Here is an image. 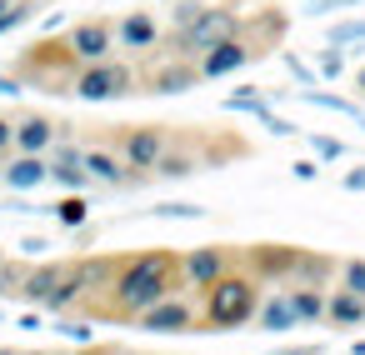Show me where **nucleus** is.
Masks as SVG:
<instances>
[{"label": "nucleus", "instance_id": "1", "mask_svg": "<svg viewBox=\"0 0 365 355\" xmlns=\"http://www.w3.org/2000/svg\"><path fill=\"white\" fill-rule=\"evenodd\" d=\"M170 275H175V260L170 255H140V260H130L125 270H120V280H115V300H110V310L115 315H130V320H140L150 305H160L165 295H170Z\"/></svg>", "mask_w": 365, "mask_h": 355}, {"label": "nucleus", "instance_id": "2", "mask_svg": "<svg viewBox=\"0 0 365 355\" xmlns=\"http://www.w3.org/2000/svg\"><path fill=\"white\" fill-rule=\"evenodd\" d=\"M255 280H245V275H220L210 290H205V320L215 325V330H230V325H245L250 315H255Z\"/></svg>", "mask_w": 365, "mask_h": 355}, {"label": "nucleus", "instance_id": "3", "mask_svg": "<svg viewBox=\"0 0 365 355\" xmlns=\"http://www.w3.org/2000/svg\"><path fill=\"white\" fill-rule=\"evenodd\" d=\"M235 36V11H200L185 31H180V46L185 51H210V46H220V41H230Z\"/></svg>", "mask_w": 365, "mask_h": 355}, {"label": "nucleus", "instance_id": "4", "mask_svg": "<svg viewBox=\"0 0 365 355\" xmlns=\"http://www.w3.org/2000/svg\"><path fill=\"white\" fill-rule=\"evenodd\" d=\"M125 91H130V71L125 66H106V61H96L76 81V96H86V101H110V96H125Z\"/></svg>", "mask_w": 365, "mask_h": 355}, {"label": "nucleus", "instance_id": "5", "mask_svg": "<svg viewBox=\"0 0 365 355\" xmlns=\"http://www.w3.org/2000/svg\"><path fill=\"white\" fill-rule=\"evenodd\" d=\"M125 160H130L135 170H155V165L165 160V135H160L155 125H135V130L125 135Z\"/></svg>", "mask_w": 365, "mask_h": 355}, {"label": "nucleus", "instance_id": "6", "mask_svg": "<svg viewBox=\"0 0 365 355\" xmlns=\"http://www.w3.org/2000/svg\"><path fill=\"white\" fill-rule=\"evenodd\" d=\"M71 51H76L81 61H106V51H110V26H106V21L76 26V31H71Z\"/></svg>", "mask_w": 365, "mask_h": 355}, {"label": "nucleus", "instance_id": "7", "mask_svg": "<svg viewBox=\"0 0 365 355\" xmlns=\"http://www.w3.org/2000/svg\"><path fill=\"white\" fill-rule=\"evenodd\" d=\"M245 61H250V51H245L240 41H220V46H210V51H205V61H200V76H210V81H215V76H230V71H240Z\"/></svg>", "mask_w": 365, "mask_h": 355}, {"label": "nucleus", "instance_id": "8", "mask_svg": "<svg viewBox=\"0 0 365 355\" xmlns=\"http://www.w3.org/2000/svg\"><path fill=\"white\" fill-rule=\"evenodd\" d=\"M51 180V165H46V155H36V150H26L16 165H6V185L11 190H36V185H46Z\"/></svg>", "mask_w": 365, "mask_h": 355}, {"label": "nucleus", "instance_id": "9", "mask_svg": "<svg viewBox=\"0 0 365 355\" xmlns=\"http://www.w3.org/2000/svg\"><path fill=\"white\" fill-rule=\"evenodd\" d=\"M140 325L145 330H160V335H175V330H190V310L175 305V300H160V305H150L140 315Z\"/></svg>", "mask_w": 365, "mask_h": 355}, {"label": "nucleus", "instance_id": "10", "mask_svg": "<svg viewBox=\"0 0 365 355\" xmlns=\"http://www.w3.org/2000/svg\"><path fill=\"white\" fill-rule=\"evenodd\" d=\"M185 275H190L195 285H205V290H210V285L225 275V250H195V255L185 260Z\"/></svg>", "mask_w": 365, "mask_h": 355}, {"label": "nucleus", "instance_id": "11", "mask_svg": "<svg viewBox=\"0 0 365 355\" xmlns=\"http://www.w3.org/2000/svg\"><path fill=\"white\" fill-rule=\"evenodd\" d=\"M51 140H56V125H51V120H41V115H31V120H21V125H16V145H21V150L46 155V150H51Z\"/></svg>", "mask_w": 365, "mask_h": 355}, {"label": "nucleus", "instance_id": "12", "mask_svg": "<svg viewBox=\"0 0 365 355\" xmlns=\"http://www.w3.org/2000/svg\"><path fill=\"white\" fill-rule=\"evenodd\" d=\"M325 315H330L335 325H360V320H365V295H355V290H335L330 305H325Z\"/></svg>", "mask_w": 365, "mask_h": 355}, {"label": "nucleus", "instance_id": "13", "mask_svg": "<svg viewBox=\"0 0 365 355\" xmlns=\"http://www.w3.org/2000/svg\"><path fill=\"white\" fill-rule=\"evenodd\" d=\"M51 175H56L61 185H76V190H81V185H86V175H91V165H86V155H81V150H71V145H66V150L56 155Z\"/></svg>", "mask_w": 365, "mask_h": 355}, {"label": "nucleus", "instance_id": "14", "mask_svg": "<svg viewBox=\"0 0 365 355\" xmlns=\"http://www.w3.org/2000/svg\"><path fill=\"white\" fill-rule=\"evenodd\" d=\"M260 325H265V330H290V325H300L295 300H290V295H270L265 310H260Z\"/></svg>", "mask_w": 365, "mask_h": 355}, {"label": "nucleus", "instance_id": "15", "mask_svg": "<svg viewBox=\"0 0 365 355\" xmlns=\"http://www.w3.org/2000/svg\"><path fill=\"white\" fill-rule=\"evenodd\" d=\"M86 165H91V175H96V180H106V185H120V180H130V175H125V165H120L110 150H91V155H86Z\"/></svg>", "mask_w": 365, "mask_h": 355}, {"label": "nucleus", "instance_id": "16", "mask_svg": "<svg viewBox=\"0 0 365 355\" xmlns=\"http://www.w3.org/2000/svg\"><path fill=\"white\" fill-rule=\"evenodd\" d=\"M120 41H125V46H150V41H155V21H150V16H130V21L120 26Z\"/></svg>", "mask_w": 365, "mask_h": 355}, {"label": "nucleus", "instance_id": "17", "mask_svg": "<svg viewBox=\"0 0 365 355\" xmlns=\"http://www.w3.org/2000/svg\"><path fill=\"white\" fill-rule=\"evenodd\" d=\"M61 275H66V270H56V265H51V270H36V275L26 280V290H21V295H31V300H46V295L61 285Z\"/></svg>", "mask_w": 365, "mask_h": 355}, {"label": "nucleus", "instance_id": "18", "mask_svg": "<svg viewBox=\"0 0 365 355\" xmlns=\"http://www.w3.org/2000/svg\"><path fill=\"white\" fill-rule=\"evenodd\" d=\"M290 300H295L300 320H320V315H325V305H330V300H325L320 290H290Z\"/></svg>", "mask_w": 365, "mask_h": 355}, {"label": "nucleus", "instance_id": "19", "mask_svg": "<svg viewBox=\"0 0 365 355\" xmlns=\"http://www.w3.org/2000/svg\"><path fill=\"white\" fill-rule=\"evenodd\" d=\"M76 290H81V270H76V275L66 270V275H61V285H56V290H51V295H46L41 305H51V310H61V305H71V295H76Z\"/></svg>", "mask_w": 365, "mask_h": 355}, {"label": "nucleus", "instance_id": "20", "mask_svg": "<svg viewBox=\"0 0 365 355\" xmlns=\"http://www.w3.org/2000/svg\"><path fill=\"white\" fill-rule=\"evenodd\" d=\"M190 81H195V71H160V76H155V91L175 96V91H185Z\"/></svg>", "mask_w": 365, "mask_h": 355}, {"label": "nucleus", "instance_id": "21", "mask_svg": "<svg viewBox=\"0 0 365 355\" xmlns=\"http://www.w3.org/2000/svg\"><path fill=\"white\" fill-rule=\"evenodd\" d=\"M345 41H365V21H350V26L330 31V46H345Z\"/></svg>", "mask_w": 365, "mask_h": 355}, {"label": "nucleus", "instance_id": "22", "mask_svg": "<svg viewBox=\"0 0 365 355\" xmlns=\"http://www.w3.org/2000/svg\"><path fill=\"white\" fill-rule=\"evenodd\" d=\"M345 290L365 295V260H350V265H345Z\"/></svg>", "mask_w": 365, "mask_h": 355}, {"label": "nucleus", "instance_id": "23", "mask_svg": "<svg viewBox=\"0 0 365 355\" xmlns=\"http://www.w3.org/2000/svg\"><path fill=\"white\" fill-rule=\"evenodd\" d=\"M61 220H66V225H81V220H86V200H81V195L66 200V205H61Z\"/></svg>", "mask_w": 365, "mask_h": 355}, {"label": "nucleus", "instance_id": "24", "mask_svg": "<svg viewBox=\"0 0 365 355\" xmlns=\"http://www.w3.org/2000/svg\"><path fill=\"white\" fill-rule=\"evenodd\" d=\"M155 170H160V175H190V170H195V165H190V160H180V155H175V160H160V165H155Z\"/></svg>", "mask_w": 365, "mask_h": 355}, {"label": "nucleus", "instance_id": "25", "mask_svg": "<svg viewBox=\"0 0 365 355\" xmlns=\"http://www.w3.org/2000/svg\"><path fill=\"white\" fill-rule=\"evenodd\" d=\"M315 150H320V155H325V160H330V155H340V145H335V140H325V135H320V140H315Z\"/></svg>", "mask_w": 365, "mask_h": 355}, {"label": "nucleus", "instance_id": "26", "mask_svg": "<svg viewBox=\"0 0 365 355\" xmlns=\"http://www.w3.org/2000/svg\"><path fill=\"white\" fill-rule=\"evenodd\" d=\"M11 140H16V125H11V120H0V150H6Z\"/></svg>", "mask_w": 365, "mask_h": 355}, {"label": "nucleus", "instance_id": "27", "mask_svg": "<svg viewBox=\"0 0 365 355\" xmlns=\"http://www.w3.org/2000/svg\"><path fill=\"white\" fill-rule=\"evenodd\" d=\"M345 185H350V190H365V170H350V175H345Z\"/></svg>", "mask_w": 365, "mask_h": 355}, {"label": "nucleus", "instance_id": "28", "mask_svg": "<svg viewBox=\"0 0 365 355\" xmlns=\"http://www.w3.org/2000/svg\"><path fill=\"white\" fill-rule=\"evenodd\" d=\"M330 6H360V0H320V11H330Z\"/></svg>", "mask_w": 365, "mask_h": 355}, {"label": "nucleus", "instance_id": "29", "mask_svg": "<svg viewBox=\"0 0 365 355\" xmlns=\"http://www.w3.org/2000/svg\"><path fill=\"white\" fill-rule=\"evenodd\" d=\"M360 91H365V71H360Z\"/></svg>", "mask_w": 365, "mask_h": 355}, {"label": "nucleus", "instance_id": "30", "mask_svg": "<svg viewBox=\"0 0 365 355\" xmlns=\"http://www.w3.org/2000/svg\"><path fill=\"white\" fill-rule=\"evenodd\" d=\"M0 175H6V165H0Z\"/></svg>", "mask_w": 365, "mask_h": 355}]
</instances>
